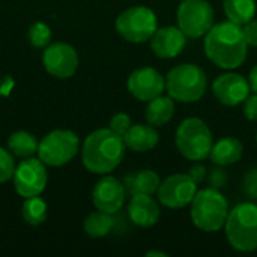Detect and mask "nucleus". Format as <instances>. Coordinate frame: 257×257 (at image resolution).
Wrapping results in <instances>:
<instances>
[{
    "label": "nucleus",
    "mask_w": 257,
    "mask_h": 257,
    "mask_svg": "<svg viewBox=\"0 0 257 257\" xmlns=\"http://www.w3.org/2000/svg\"><path fill=\"white\" fill-rule=\"evenodd\" d=\"M203 48L206 57L215 66L223 69H236L247 59L248 44L245 41L242 26L227 20L211 27L205 35Z\"/></svg>",
    "instance_id": "f257e3e1"
},
{
    "label": "nucleus",
    "mask_w": 257,
    "mask_h": 257,
    "mask_svg": "<svg viewBox=\"0 0 257 257\" xmlns=\"http://www.w3.org/2000/svg\"><path fill=\"white\" fill-rule=\"evenodd\" d=\"M125 148L123 137L110 128L95 130L84 139L81 163L90 173L108 175L122 163Z\"/></svg>",
    "instance_id": "f03ea898"
},
{
    "label": "nucleus",
    "mask_w": 257,
    "mask_h": 257,
    "mask_svg": "<svg viewBox=\"0 0 257 257\" xmlns=\"http://www.w3.org/2000/svg\"><path fill=\"white\" fill-rule=\"evenodd\" d=\"M193 224L208 233L218 232L224 227L229 215V203L217 188H205L196 193L191 202Z\"/></svg>",
    "instance_id": "7ed1b4c3"
},
{
    "label": "nucleus",
    "mask_w": 257,
    "mask_h": 257,
    "mask_svg": "<svg viewBox=\"0 0 257 257\" xmlns=\"http://www.w3.org/2000/svg\"><path fill=\"white\" fill-rule=\"evenodd\" d=\"M224 230L232 248L241 253L257 250V203L242 202L229 211Z\"/></svg>",
    "instance_id": "20e7f679"
},
{
    "label": "nucleus",
    "mask_w": 257,
    "mask_h": 257,
    "mask_svg": "<svg viewBox=\"0 0 257 257\" xmlns=\"http://www.w3.org/2000/svg\"><path fill=\"white\" fill-rule=\"evenodd\" d=\"M208 89L205 71L194 63H181L166 75V90L169 96L179 102H196Z\"/></svg>",
    "instance_id": "39448f33"
},
{
    "label": "nucleus",
    "mask_w": 257,
    "mask_h": 257,
    "mask_svg": "<svg viewBox=\"0 0 257 257\" xmlns=\"http://www.w3.org/2000/svg\"><path fill=\"white\" fill-rule=\"evenodd\" d=\"M175 143L182 157L190 161L209 158L214 146V137L209 126L199 117H188L176 130Z\"/></svg>",
    "instance_id": "423d86ee"
},
{
    "label": "nucleus",
    "mask_w": 257,
    "mask_h": 257,
    "mask_svg": "<svg viewBox=\"0 0 257 257\" xmlns=\"http://www.w3.org/2000/svg\"><path fill=\"white\" fill-rule=\"evenodd\" d=\"M116 32L128 42L143 44L158 29V18L148 6H133L119 14L114 23Z\"/></svg>",
    "instance_id": "0eeeda50"
},
{
    "label": "nucleus",
    "mask_w": 257,
    "mask_h": 257,
    "mask_svg": "<svg viewBox=\"0 0 257 257\" xmlns=\"http://www.w3.org/2000/svg\"><path fill=\"white\" fill-rule=\"evenodd\" d=\"M80 151V139L69 130H54L42 137L38 146V158L50 167L68 164Z\"/></svg>",
    "instance_id": "6e6552de"
},
{
    "label": "nucleus",
    "mask_w": 257,
    "mask_h": 257,
    "mask_svg": "<svg viewBox=\"0 0 257 257\" xmlns=\"http://www.w3.org/2000/svg\"><path fill=\"white\" fill-rule=\"evenodd\" d=\"M178 27L187 38H202L214 26L215 12L208 0H182L178 12Z\"/></svg>",
    "instance_id": "1a4fd4ad"
},
{
    "label": "nucleus",
    "mask_w": 257,
    "mask_h": 257,
    "mask_svg": "<svg viewBox=\"0 0 257 257\" xmlns=\"http://www.w3.org/2000/svg\"><path fill=\"white\" fill-rule=\"evenodd\" d=\"M47 166L39 158L33 157L23 158V161L15 167L12 176L15 191L24 199L41 196L47 187Z\"/></svg>",
    "instance_id": "9d476101"
},
{
    "label": "nucleus",
    "mask_w": 257,
    "mask_h": 257,
    "mask_svg": "<svg viewBox=\"0 0 257 257\" xmlns=\"http://www.w3.org/2000/svg\"><path fill=\"white\" fill-rule=\"evenodd\" d=\"M197 193V184L191 179L190 175L175 173L167 176L157 191L158 202L170 209H182L187 205H191Z\"/></svg>",
    "instance_id": "9b49d317"
},
{
    "label": "nucleus",
    "mask_w": 257,
    "mask_h": 257,
    "mask_svg": "<svg viewBox=\"0 0 257 257\" xmlns=\"http://www.w3.org/2000/svg\"><path fill=\"white\" fill-rule=\"evenodd\" d=\"M42 65L45 71L56 78H69L78 68V54L75 48L66 42H54L45 47L42 53Z\"/></svg>",
    "instance_id": "f8f14e48"
},
{
    "label": "nucleus",
    "mask_w": 257,
    "mask_h": 257,
    "mask_svg": "<svg viewBox=\"0 0 257 257\" xmlns=\"http://www.w3.org/2000/svg\"><path fill=\"white\" fill-rule=\"evenodd\" d=\"M126 87L139 101H151L166 90V78L155 68L143 66L133 71L128 77Z\"/></svg>",
    "instance_id": "ddd939ff"
},
{
    "label": "nucleus",
    "mask_w": 257,
    "mask_h": 257,
    "mask_svg": "<svg viewBox=\"0 0 257 257\" xmlns=\"http://www.w3.org/2000/svg\"><path fill=\"white\" fill-rule=\"evenodd\" d=\"M251 92L248 80L241 74L226 72L218 75L212 83L214 96L227 107H235L242 104Z\"/></svg>",
    "instance_id": "4468645a"
},
{
    "label": "nucleus",
    "mask_w": 257,
    "mask_h": 257,
    "mask_svg": "<svg viewBox=\"0 0 257 257\" xmlns=\"http://www.w3.org/2000/svg\"><path fill=\"white\" fill-rule=\"evenodd\" d=\"M125 185L114 176L104 175L92 191V202L98 211L116 214L125 203Z\"/></svg>",
    "instance_id": "2eb2a0df"
},
{
    "label": "nucleus",
    "mask_w": 257,
    "mask_h": 257,
    "mask_svg": "<svg viewBox=\"0 0 257 257\" xmlns=\"http://www.w3.org/2000/svg\"><path fill=\"white\" fill-rule=\"evenodd\" d=\"M154 54L160 59H173L178 57L187 44L185 33L175 26L158 27L154 36L149 39Z\"/></svg>",
    "instance_id": "dca6fc26"
},
{
    "label": "nucleus",
    "mask_w": 257,
    "mask_h": 257,
    "mask_svg": "<svg viewBox=\"0 0 257 257\" xmlns=\"http://www.w3.org/2000/svg\"><path fill=\"white\" fill-rule=\"evenodd\" d=\"M128 215L139 227H152L160 221L161 211L152 194H134L128 205Z\"/></svg>",
    "instance_id": "f3484780"
},
{
    "label": "nucleus",
    "mask_w": 257,
    "mask_h": 257,
    "mask_svg": "<svg viewBox=\"0 0 257 257\" xmlns=\"http://www.w3.org/2000/svg\"><path fill=\"white\" fill-rule=\"evenodd\" d=\"M157 126L151 123H136L123 136L125 146L134 152H148L155 149L160 142V134Z\"/></svg>",
    "instance_id": "a211bd4d"
},
{
    "label": "nucleus",
    "mask_w": 257,
    "mask_h": 257,
    "mask_svg": "<svg viewBox=\"0 0 257 257\" xmlns=\"http://www.w3.org/2000/svg\"><path fill=\"white\" fill-rule=\"evenodd\" d=\"M242 155H244V146L241 140H238L236 137H224L212 146L209 158L218 167L220 166L226 167V166L236 164L242 158Z\"/></svg>",
    "instance_id": "6ab92c4d"
},
{
    "label": "nucleus",
    "mask_w": 257,
    "mask_h": 257,
    "mask_svg": "<svg viewBox=\"0 0 257 257\" xmlns=\"http://www.w3.org/2000/svg\"><path fill=\"white\" fill-rule=\"evenodd\" d=\"M175 99L172 96H157L148 101V107L145 111L146 122L154 126H163L169 123L175 114Z\"/></svg>",
    "instance_id": "aec40b11"
},
{
    "label": "nucleus",
    "mask_w": 257,
    "mask_h": 257,
    "mask_svg": "<svg viewBox=\"0 0 257 257\" xmlns=\"http://www.w3.org/2000/svg\"><path fill=\"white\" fill-rule=\"evenodd\" d=\"M161 179L157 172L154 170H140L136 175H130L125 179V190L134 194H155L160 188Z\"/></svg>",
    "instance_id": "412c9836"
},
{
    "label": "nucleus",
    "mask_w": 257,
    "mask_h": 257,
    "mask_svg": "<svg viewBox=\"0 0 257 257\" xmlns=\"http://www.w3.org/2000/svg\"><path fill=\"white\" fill-rule=\"evenodd\" d=\"M223 8L229 21L238 26H244L256 17L257 2L256 0H224Z\"/></svg>",
    "instance_id": "4be33fe9"
},
{
    "label": "nucleus",
    "mask_w": 257,
    "mask_h": 257,
    "mask_svg": "<svg viewBox=\"0 0 257 257\" xmlns=\"http://www.w3.org/2000/svg\"><path fill=\"white\" fill-rule=\"evenodd\" d=\"M39 142L27 131H15L8 139V149L18 158H30L38 154Z\"/></svg>",
    "instance_id": "5701e85b"
},
{
    "label": "nucleus",
    "mask_w": 257,
    "mask_h": 257,
    "mask_svg": "<svg viewBox=\"0 0 257 257\" xmlns=\"http://www.w3.org/2000/svg\"><path fill=\"white\" fill-rule=\"evenodd\" d=\"M114 226L113 214L104 212V211H95L84 220V232L90 238H104L107 236Z\"/></svg>",
    "instance_id": "b1692460"
},
{
    "label": "nucleus",
    "mask_w": 257,
    "mask_h": 257,
    "mask_svg": "<svg viewBox=\"0 0 257 257\" xmlns=\"http://www.w3.org/2000/svg\"><path fill=\"white\" fill-rule=\"evenodd\" d=\"M21 215L23 220L30 226H41L48 215V206L44 199L39 196L27 197L21 206Z\"/></svg>",
    "instance_id": "393cba45"
},
{
    "label": "nucleus",
    "mask_w": 257,
    "mask_h": 257,
    "mask_svg": "<svg viewBox=\"0 0 257 257\" xmlns=\"http://www.w3.org/2000/svg\"><path fill=\"white\" fill-rule=\"evenodd\" d=\"M29 42L32 47L35 48H45L50 45L51 41V30L50 27L42 23V21H36L29 27Z\"/></svg>",
    "instance_id": "a878e982"
},
{
    "label": "nucleus",
    "mask_w": 257,
    "mask_h": 257,
    "mask_svg": "<svg viewBox=\"0 0 257 257\" xmlns=\"http://www.w3.org/2000/svg\"><path fill=\"white\" fill-rule=\"evenodd\" d=\"M15 161L14 155L9 149L0 148V184H5L12 179L15 172Z\"/></svg>",
    "instance_id": "bb28decb"
},
{
    "label": "nucleus",
    "mask_w": 257,
    "mask_h": 257,
    "mask_svg": "<svg viewBox=\"0 0 257 257\" xmlns=\"http://www.w3.org/2000/svg\"><path fill=\"white\" fill-rule=\"evenodd\" d=\"M131 117L126 114V113H116L113 117H111V120H110V130L113 131V133H116V134H119V136H125L126 134V131L131 128Z\"/></svg>",
    "instance_id": "cd10ccee"
},
{
    "label": "nucleus",
    "mask_w": 257,
    "mask_h": 257,
    "mask_svg": "<svg viewBox=\"0 0 257 257\" xmlns=\"http://www.w3.org/2000/svg\"><path fill=\"white\" fill-rule=\"evenodd\" d=\"M244 191L251 197L257 199V167L251 169L244 178Z\"/></svg>",
    "instance_id": "c85d7f7f"
},
{
    "label": "nucleus",
    "mask_w": 257,
    "mask_h": 257,
    "mask_svg": "<svg viewBox=\"0 0 257 257\" xmlns=\"http://www.w3.org/2000/svg\"><path fill=\"white\" fill-rule=\"evenodd\" d=\"M209 184H211L212 188H217V190L226 187V184H227V172L223 170L221 166H220V169L212 170L209 173Z\"/></svg>",
    "instance_id": "c756f323"
},
{
    "label": "nucleus",
    "mask_w": 257,
    "mask_h": 257,
    "mask_svg": "<svg viewBox=\"0 0 257 257\" xmlns=\"http://www.w3.org/2000/svg\"><path fill=\"white\" fill-rule=\"evenodd\" d=\"M242 32L245 36V41L248 44V47H257V20L253 18L251 21H248L247 24L242 26Z\"/></svg>",
    "instance_id": "7c9ffc66"
},
{
    "label": "nucleus",
    "mask_w": 257,
    "mask_h": 257,
    "mask_svg": "<svg viewBox=\"0 0 257 257\" xmlns=\"http://www.w3.org/2000/svg\"><path fill=\"white\" fill-rule=\"evenodd\" d=\"M244 116L251 122H257V93L248 95L244 101Z\"/></svg>",
    "instance_id": "2f4dec72"
},
{
    "label": "nucleus",
    "mask_w": 257,
    "mask_h": 257,
    "mask_svg": "<svg viewBox=\"0 0 257 257\" xmlns=\"http://www.w3.org/2000/svg\"><path fill=\"white\" fill-rule=\"evenodd\" d=\"M188 175L191 176V179H193L196 184H202V182L206 179V176H208V172H206V167H205L203 164H199V163H196V164H194V166L190 169Z\"/></svg>",
    "instance_id": "473e14b6"
},
{
    "label": "nucleus",
    "mask_w": 257,
    "mask_h": 257,
    "mask_svg": "<svg viewBox=\"0 0 257 257\" xmlns=\"http://www.w3.org/2000/svg\"><path fill=\"white\" fill-rule=\"evenodd\" d=\"M248 83H250V87L251 90L257 93V65L250 71V75H248Z\"/></svg>",
    "instance_id": "72a5a7b5"
},
{
    "label": "nucleus",
    "mask_w": 257,
    "mask_h": 257,
    "mask_svg": "<svg viewBox=\"0 0 257 257\" xmlns=\"http://www.w3.org/2000/svg\"><path fill=\"white\" fill-rule=\"evenodd\" d=\"M148 257H154V256H160V257H167V253H163V251H148L146 253Z\"/></svg>",
    "instance_id": "f704fd0d"
},
{
    "label": "nucleus",
    "mask_w": 257,
    "mask_h": 257,
    "mask_svg": "<svg viewBox=\"0 0 257 257\" xmlns=\"http://www.w3.org/2000/svg\"><path fill=\"white\" fill-rule=\"evenodd\" d=\"M256 143H257V134H256Z\"/></svg>",
    "instance_id": "c9c22d12"
}]
</instances>
